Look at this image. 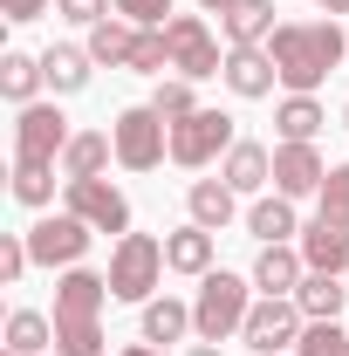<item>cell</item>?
<instances>
[{"instance_id": "cell-1", "label": "cell", "mask_w": 349, "mask_h": 356, "mask_svg": "<svg viewBox=\"0 0 349 356\" xmlns=\"http://www.w3.org/2000/svg\"><path fill=\"white\" fill-rule=\"evenodd\" d=\"M267 55H274L288 96H315L336 69H349V35H343L336 14H322V21H281L274 42H267Z\"/></svg>"}, {"instance_id": "cell-2", "label": "cell", "mask_w": 349, "mask_h": 356, "mask_svg": "<svg viewBox=\"0 0 349 356\" xmlns=\"http://www.w3.org/2000/svg\"><path fill=\"white\" fill-rule=\"evenodd\" d=\"M254 302H261L254 274L213 267V274L199 281V295H192V336H199V343H233V336L247 329V309H254Z\"/></svg>"}, {"instance_id": "cell-3", "label": "cell", "mask_w": 349, "mask_h": 356, "mask_svg": "<svg viewBox=\"0 0 349 356\" xmlns=\"http://www.w3.org/2000/svg\"><path fill=\"white\" fill-rule=\"evenodd\" d=\"M103 274H110V295H117V302L144 309V302L158 295V281L172 274V267H165V240H158V233H124V240L110 247V267H103Z\"/></svg>"}, {"instance_id": "cell-4", "label": "cell", "mask_w": 349, "mask_h": 356, "mask_svg": "<svg viewBox=\"0 0 349 356\" xmlns=\"http://www.w3.org/2000/svg\"><path fill=\"white\" fill-rule=\"evenodd\" d=\"M110 137H117V165L124 172H158L165 158H172V124L151 110V103H131V110H117V124H110Z\"/></svg>"}, {"instance_id": "cell-5", "label": "cell", "mask_w": 349, "mask_h": 356, "mask_svg": "<svg viewBox=\"0 0 349 356\" xmlns=\"http://www.w3.org/2000/svg\"><path fill=\"white\" fill-rule=\"evenodd\" d=\"M233 144H240L233 117L199 103L185 124H172V165H178V172H213V165L226 158V151H233Z\"/></svg>"}, {"instance_id": "cell-6", "label": "cell", "mask_w": 349, "mask_h": 356, "mask_svg": "<svg viewBox=\"0 0 349 356\" xmlns=\"http://www.w3.org/2000/svg\"><path fill=\"white\" fill-rule=\"evenodd\" d=\"M69 137L76 124L62 117V103H28V110H14V165H62V151H69Z\"/></svg>"}, {"instance_id": "cell-7", "label": "cell", "mask_w": 349, "mask_h": 356, "mask_svg": "<svg viewBox=\"0 0 349 356\" xmlns=\"http://www.w3.org/2000/svg\"><path fill=\"white\" fill-rule=\"evenodd\" d=\"M165 48H172V76H185V83H213L226 69V48L206 28V14H172L165 21Z\"/></svg>"}, {"instance_id": "cell-8", "label": "cell", "mask_w": 349, "mask_h": 356, "mask_svg": "<svg viewBox=\"0 0 349 356\" xmlns=\"http://www.w3.org/2000/svg\"><path fill=\"white\" fill-rule=\"evenodd\" d=\"M89 240H96V226L76 220L69 206H62V213H42V220L28 226V254H35V267H48V274H69V267H83Z\"/></svg>"}, {"instance_id": "cell-9", "label": "cell", "mask_w": 349, "mask_h": 356, "mask_svg": "<svg viewBox=\"0 0 349 356\" xmlns=\"http://www.w3.org/2000/svg\"><path fill=\"white\" fill-rule=\"evenodd\" d=\"M302 329H308V315L295 295H261L254 309H247V329H240V343L254 356H281V350H295L302 343Z\"/></svg>"}, {"instance_id": "cell-10", "label": "cell", "mask_w": 349, "mask_h": 356, "mask_svg": "<svg viewBox=\"0 0 349 356\" xmlns=\"http://www.w3.org/2000/svg\"><path fill=\"white\" fill-rule=\"evenodd\" d=\"M62 206L76 213V220H89L96 233H137L131 226V199H124V185H110V178H62Z\"/></svg>"}, {"instance_id": "cell-11", "label": "cell", "mask_w": 349, "mask_h": 356, "mask_svg": "<svg viewBox=\"0 0 349 356\" xmlns=\"http://www.w3.org/2000/svg\"><path fill=\"white\" fill-rule=\"evenodd\" d=\"M103 302H117L110 274H96V267L55 274V322H103Z\"/></svg>"}, {"instance_id": "cell-12", "label": "cell", "mask_w": 349, "mask_h": 356, "mask_svg": "<svg viewBox=\"0 0 349 356\" xmlns=\"http://www.w3.org/2000/svg\"><path fill=\"white\" fill-rule=\"evenodd\" d=\"M302 261L308 274H349V226L329 220V213H315V220H302Z\"/></svg>"}, {"instance_id": "cell-13", "label": "cell", "mask_w": 349, "mask_h": 356, "mask_svg": "<svg viewBox=\"0 0 349 356\" xmlns=\"http://www.w3.org/2000/svg\"><path fill=\"white\" fill-rule=\"evenodd\" d=\"M322 178H329V165L315 144H274V192L281 199H315Z\"/></svg>"}, {"instance_id": "cell-14", "label": "cell", "mask_w": 349, "mask_h": 356, "mask_svg": "<svg viewBox=\"0 0 349 356\" xmlns=\"http://www.w3.org/2000/svg\"><path fill=\"white\" fill-rule=\"evenodd\" d=\"M219 83L233 89L240 103H261V96H274L281 69H274V55H267V48H226V69H219Z\"/></svg>"}, {"instance_id": "cell-15", "label": "cell", "mask_w": 349, "mask_h": 356, "mask_svg": "<svg viewBox=\"0 0 349 356\" xmlns=\"http://www.w3.org/2000/svg\"><path fill=\"white\" fill-rule=\"evenodd\" d=\"M185 220L206 226V233H226V226L240 220V192L226 178H192L185 185Z\"/></svg>"}, {"instance_id": "cell-16", "label": "cell", "mask_w": 349, "mask_h": 356, "mask_svg": "<svg viewBox=\"0 0 349 356\" xmlns=\"http://www.w3.org/2000/svg\"><path fill=\"white\" fill-rule=\"evenodd\" d=\"M219 178H226L240 199H261L267 185H274V151H267V144H254V137H240V144L219 158Z\"/></svg>"}, {"instance_id": "cell-17", "label": "cell", "mask_w": 349, "mask_h": 356, "mask_svg": "<svg viewBox=\"0 0 349 356\" xmlns=\"http://www.w3.org/2000/svg\"><path fill=\"white\" fill-rule=\"evenodd\" d=\"M219 261V233H206V226H178V233H165V267L172 274H185V281H206Z\"/></svg>"}, {"instance_id": "cell-18", "label": "cell", "mask_w": 349, "mask_h": 356, "mask_svg": "<svg viewBox=\"0 0 349 356\" xmlns=\"http://www.w3.org/2000/svg\"><path fill=\"white\" fill-rule=\"evenodd\" d=\"M274 14H281L274 0H233V7L219 14V35H226V48H267V42H274V28H281Z\"/></svg>"}, {"instance_id": "cell-19", "label": "cell", "mask_w": 349, "mask_h": 356, "mask_svg": "<svg viewBox=\"0 0 349 356\" xmlns=\"http://www.w3.org/2000/svg\"><path fill=\"white\" fill-rule=\"evenodd\" d=\"M42 76H48L55 96H83L89 76H96V55H89L83 42H48L42 48Z\"/></svg>"}, {"instance_id": "cell-20", "label": "cell", "mask_w": 349, "mask_h": 356, "mask_svg": "<svg viewBox=\"0 0 349 356\" xmlns=\"http://www.w3.org/2000/svg\"><path fill=\"white\" fill-rule=\"evenodd\" d=\"M247 274H254V288H261V295H295V288H302V274H308V261H302V247H295V240H281V247H261Z\"/></svg>"}, {"instance_id": "cell-21", "label": "cell", "mask_w": 349, "mask_h": 356, "mask_svg": "<svg viewBox=\"0 0 349 356\" xmlns=\"http://www.w3.org/2000/svg\"><path fill=\"white\" fill-rule=\"evenodd\" d=\"M137 336L158 343V350H165V343H185V336H192V302H178V295H151V302L137 309Z\"/></svg>"}, {"instance_id": "cell-22", "label": "cell", "mask_w": 349, "mask_h": 356, "mask_svg": "<svg viewBox=\"0 0 349 356\" xmlns=\"http://www.w3.org/2000/svg\"><path fill=\"white\" fill-rule=\"evenodd\" d=\"M247 233H254L261 247H281V240H302V220H295V199H281V192H261V199L247 206Z\"/></svg>"}, {"instance_id": "cell-23", "label": "cell", "mask_w": 349, "mask_h": 356, "mask_svg": "<svg viewBox=\"0 0 349 356\" xmlns=\"http://www.w3.org/2000/svg\"><path fill=\"white\" fill-rule=\"evenodd\" d=\"M42 89H48V76H42V55H28V48H7V55H0V96H7L14 110L42 103Z\"/></svg>"}, {"instance_id": "cell-24", "label": "cell", "mask_w": 349, "mask_h": 356, "mask_svg": "<svg viewBox=\"0 0 349 356\" xmlns=\"http://www.w3.org/2000/svg\"><path fill=\"white\" fill-rule=\"evenodd\" d=\"M117 165V137L110 131H76L69 151H62V178H103Z\"/></svg>"}, {"instance_id": "cell-25", "label": "cell", "mask_w": 349, "mask_h": 356, "mask_svg": "<svg viewBox=\"0 0 349 356\" xmlns=\"http://www.w3.org/2000/svg\"><path fill=\"white\" fill-rule=\"evenodd\" d=\"M322 124H329L322 96H281V103H274V131H281V144H315Z\"/></svg>"}, {"instance_id": "cell-26", "label": "cell", "mask_w": 349, "mask_h": 356, "mask_svg": "<svg viewBox=\"0 0 349 356\" xmlns=\"http://www.w3.org/2000/svg\"><path fill=\"white\" fill-rule=\"evenodd\" d=\"M83 48L96 55V69H131V48H137V28L124 14H110V21H96L83 35Z\"/></svg>"}, {"instance_id": "cell-27", "label": "cell", "mask_w": 349, "mask_h": 356, "mask_svg": "<svg viewBox=\"0 0 349 356\" xmlns=\"http://www.w3.org/2000/svg\"><path fill=\"white\" fill-rule=\"evenodd\" d=\"M295 302H302V315H308V322H343L349 288H343V274H302Z\"/></svg>"}, {"instance_id": "cell-28", "label": "cell", "mask_w": 349, "mask_h": 356, "mask_svg": "<svg viewBox=\"0 0 349 356\" xmlns=\"http://www.w3.org/2000/svg\"><path fill=\"white\" fill-rule=\"evenodd\" d=\"M42 350H55V315L14 309L7 315V356H42Z\"/></svg>"}, {"instance_id": "cell-29", "label": "cell", "mask_w": 349, "mask_h": 356, "mask_svg": "<svg viewBox=\"0 0 349 356\" xmlns=\"http://www.w3.org/2000/svg\"><path fill=\"white\" fill-rule=\"evenodd\" d=\"M55 172H62V165H14L7 192H14L28 213H55Z\"/></svg>"}, {"instance_id": "cell-30", "label": "cell", "mask_w": 349, "mask_h": 356, "mask_svg": "<svg viewBox=\"0 0 349 356\" xmlns=\"http://www.w3.org/2000/svg\"><path fill=\"white\" fill-rule=\"evenodd\" d=\"M151 110H158L165 124H185V117L199 110V96H192V83H185V76H158V89H151Z\"/></svg>"}, {"instance_id": "cell-31", "label": "cell", "mask_w": 349, "mask_h": 356, "mask_svg": "<svg viewBox=\"0 0 349 356\" xmlns=\"http://www.w3.org/2000/svg\"><path fill=\"white\" fill-rule=\"evenodd\" d=\"M165 69H172L165 28H137V48H131V76H165Z\"/></svg>"}, {"instance_id": "cell-32", "label": "cell", "mask_w": 349, "mask_h": 356, "mask_svg": "<svg viewBox=\"0 0 349 356\" xmlns=\"http://www.w3.org/2000/svg\"><path fill=\"white\" fill-rule=\"evenodd\" d=\"M295 356H349V329L343 322H308L302 343H295Z\"/></svg>"}, {"instance_id": "cell-33", "label": "cell", "mask_w": 349, "mask_h": 356, "mask_svg": "<svg viewBox=\"0 0 349 356\" xmlns=\"http://www.w3.org/2000/svg\"><path fill=\"white\" fill-rule=\"evenodd\" d=\"M315 213H329V220H343V226H349V165H329L322 192H315Z\"/></svg>"}, {"instance_id": "cell-34", "label": "cell", "mask_w": 349, "mask_h": 356, "mask_svg": "<svg viewBox=\"0 0 349 356\" xmlns=\"http://www.w3.org/2000/svg\"><path fill=\"white\" fill-rule=\"evenodd\" d=\"M28 267H35V254H28V233H0V281L14 288Z\"/></svg>"}, {"instance_id": "cell-35", "label": "cell", "mask_w": 349, "mask_h": 356, "mask_svg": "<svg viewBox=\"0 0 349 356\" xmlns=\"http://www.w3.org/2000/svg\"><path fill=\"white\" fill-rule=\"evenodd\" d=\"M55 14H62V21H69V28H96V21H110V14H117V0H55Z\"/></svg>"}, {"instance_id": "cell-36", "label": "cell", "mask_w": 349, "mask_h": 356, "mask_svg": "<svg viewBox=\"0 0 349 356\" xmlns=\"http://www.w3.org/2000/svg\"><path fill=\"white\" fill-rule=\"evenodd\" d=\"M117 14H124L131 28H165L178 7H172V0H117Z\"/></svg>"}, {"instance_id": "cell-37", "label": "cell", "mask_w": 349, "mask_h": 356, "mask_svg": "<svg viewBox=\"0 0 349 356\" xmlns=\"http://www.w3.org/2000/svg\"><path fill=\"white\" fill-rule=\"evenodd\" d=\"M0 14L7 21H42V14H55V0H0Z\"/></svg>"}, {"instance_id": "cell-38", "label": "cell", "mask_w": 349, "mask_h": 356, "mask_svg": "<svg viewBox=\"0 0 349 356\" xmlns=\"http://www.w3.org/2000/svg\"><path fill=\"white\" fill-rule=\"evenodd\" d=\"M117 356H165V350H158V343H144V336H137V343H124V350H117Z\"/></svg>"}, {"instance_id": "cell-39", "label": "cell", "mask_w": 349, "mask_h": 356, "mask_svg": "<svg viewBox=\"0 0 349 356\" xmlns=\"http://www.w3.org/2000/svg\"><path fill=\"white\" fill-rule=\"evenodd\" d=\"M185 356H226V350H219V343H192Z\"/></svg>"}, {"instance_id": "cell-40", "label": "cell", "mask_w": 349, "mask_h": 356, "mask_svg": "<svg viewBox=\"0 0 349 356\" xmlns=\"http://www.w3.org/2000/svg\"><path fill=\"white\" fill-rule=\"evenodd\" d=\"M226 7H233V0H199V14H226Z\"/></svg>"}, {"instance_id": "cell-41", "label": "cell", "mask_w": 349, "mask_h": 356, "mask_svg": "<svg viewBox=\"0 0 349 356\" xmlns=\"http://www.w3.org/2000/svg\"><path fill=\"white\" fill-rule=\"evenodd\" d=\"M315 7H322V14H349V0H315Z\"/></svg>"}, {"instance_id": "cell-42", "label": "cell", "mask_w": 349, "mask_h": 356, "mask_svg": "<svg viewBox=\"0 0 349 356\" xmlns=\"http://www.w3.org/2000/svg\"><path fill=\"white\" fill-rule=\"evenodd\" d=\"M343 131H349V110H343Z\"/></svg>"}, {"instance_id": "cell-43", "label": "cell", "mask_w": 349, "mask_h": 356, "mask_svg": "<svg viewBox=\"0 0 349 356\" xmlns=\"http://www.w3.org/2000/svg\"><path fill=\"white\" fill-rule=\"evenodd\" d=\"M281 356H295V350H281Z\"/></svg>"}]
</instances>
